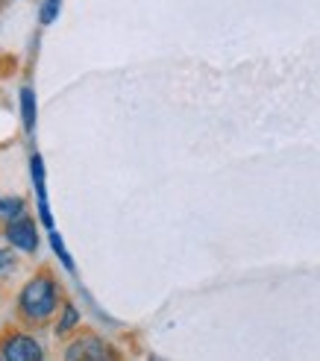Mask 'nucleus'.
<instances>
[{"instance_id": "f257e3e1", "label": "nucleus", "mask_w": 320, "mask_h": 361, "mask_svg": "<svg viewBox=\"0 0 320 361\" xmlns=\"http://www.w3.org/2000/svg\"><path fill=\"white\" fill-rule=\"evenodd\" d=\"M62 305V288L53 276V270L42 267L35 276H30L24 282V288L18 291L15 300V314L24 326H44L53 320V314L59 312Z\"/></svg>"}, {"instance_id": "f03ea898", "label": "nucleus", "mask_w": 320, "mask_h": 361, "mask_svg": "<svg viewBox=\"0 0 320 361\" xmlns=\"http://www.w3.org/2000/svg\"><path fill=\"white\" fill-rule=\"evenodd\" d=\"M0 358H6V361H42L44 350L30 332L9 326V329H4V335H0Z\"/></svg>"}, {"instance_id": "7ed1b4c3", "label": "nucleus", "mask_w": 320, "mask_h": 361, "mask_svg": "<svg viewBox=\"0 0 320 361\" xmlns=\"http://www.w3.org/2000/svg\"><path fill=\"white\" fill-rule=\"evenodd\" d=\"M4 235L15 250H21V252H35L39 250V229H35V221L27 218V214H18V218L6 221Z\"/></svg>"}, {"instance_id": "20e7f679", "label": "nucleus", "mask_w": 320, "mask_h": 361, "mask_svg": "<svg viewBox=\"0 0 320 361\" xmlns=\"http://www.w3.org/2000/svg\"><path fill=\"white\" fill-rule=\"evenodd\" d=\"M65 358H88V361H103V358H115V350H109L103 338H97L94 332H80L74 341L68 344Z\"/></svg>"}, {"instance_id": "39448f33", "label": "nucleus", "mask_w": 320, "mask_h": 361, "mask_svg": "<svg viewBox=\"0 0 320 361\" xmlns=\"http://www.w3.org/2000/svg\"><path fill=\"white\" fill-rule=\"evenodd\" d=\"M30 171H32V185H35V197H39V214H42V224L44 229H53V214L47 206V191H44V161L39 153H32L30 159Z\"/></svg>"}, {"instance_id": "423d86ee", "label": "nucleus", "mask_w": 320, "mask_h": 361, "mask_svg": "<svg viewBox=\"0 0 320 361\" xmlns=\"http://www.w3.org/2000/svg\"><path fill=\"white\" fill-rule=\"evenodd\" d=\"M21 121H24V130L32 133L35 130V92L30 85L21 88Z\"/></svg>"}, {"instance_id": "0eeeda50", "label": "nucleus", "mask_w": 320, "mask_h": 361, "mask_svg": "<svg viewBox=\"0 0 320 361\" xmlns=\"http://www.w3.org/2000/svg\"><path fill=\"white\" fill-rule=\"evenodd\" d=\"M80 326V312L74 309L70 302H62V317H59V323H56V335H70Z\"/></svg>"}, {"instance_id": "6e6552de", "label": "nucleus", "mask_w": 320, "mask_h": 361, "mask_svg": "<svg viewBox=\"0 0 320 361\" xmlns=\"http://www.w3.org/2000/svg\"><path fill=\"white\" fill-rule=\"evenodd\" d=\"M18 214H24V200L21 197H0V221H12Z\"/></svg>"}, {"instance_id": "1a4fd4ad", "label": "nucleus", "mask_w": 320, "mask_h": 361, "mask_svg": "<svg viewBox=\"0 0 320 361\" xmlns=\"http://www.w3.org/2000/svg\"><path fill=\"white\" fill-rule=\"evenodd\" d=\"M50 247H53V252H56V259L62 262V267H65V270H74V259L68 256L65 241L59 238V232H56V229H50Z\"/></svg>"}, {"instance_id": "9d476101", "label": "nucleus", "mask_w": 320, "mask_h": 361, "mask_svg": "<svg viewBox=\"0 0 320 361\" xmlns=\"http://www.w3.org/2000/svg\"><path fill=\"white\" fill-rule=\"evenodd\" d=\"M18 270V256L12 250H4L0 247V282H6L12 274Z\"/></svg>"}, {"instance_id": "9b49d317", "label": "nucleus", "mask_w": 320, "mask_h": 361, "mask_svg": "<svg viewBox=\"0 0 320 361\" xmlns=\"http://www.w3.org/2000/svg\"><path fill=\"white\" fill-rule=\"evenodd\" d=\"M59 9H62V0H44L42 4V12H39V21L47 27V24H53L59 18Z\"/></svg>"}]
</instances>
